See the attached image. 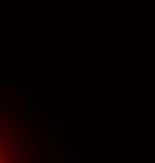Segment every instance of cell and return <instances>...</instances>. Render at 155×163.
Returning a JSON list of instances; mask_svg holds the SVG:
<instances>
[{
  "mask_svg": "<svg viewBox=\"0 0 155 163\" xmlns=\"http://www.w3.org/2000/svg\"><path fill=\"white\" fill-rule=\"evenodd\" d=\"M67 154L63 149L61 138L52 137L50 138V163H64L67 160Z\"/></svg>",
  "mask_w": 155,
  "mask_h": 163,
  "instance_id": "cell-1",
  "label": "cell"
},
{
  "mask_svg": "<svg viewBox=\"0 0 155 163\" xmlns=\"http://www.w3.org/2000/svg\"><path fill=\"white\" fill-rule=\"evenodd\" d=\"M11 147L14 149V152H16V154H19V152H25L27 149H28V146H27V141H25V138H22V137H16V138H14V141H13V144H11Z\"/></svg>",
  "mask_w": 155,
  "mask_h": 163,
  "instance_id": "cell-2",
  "label": "cell"
},
{
  "mask_svg": "<svg viewBox=\"0 0 155 163\" xmlns=\"http://www.w3.org/2000/svg\"><path fill=\"white\" fill-rule=\"evenodd\" d=\"M0 163H10V154H8L6 146L3 141L0 144Z\"/></svg>",
  "mask_w": 155,
  "mask_h": 163,
  "instance_id": "cell-3",
  "label": "cell"
},
{
  "mask_svg": "<svg viewBox=\"0 0 155 163\" xmlns=\"http://www.w3.org/2000/svg\"><path fill=\"white\" fill-rule=\"evenodd\" d=\"M6 113H10V108H8V105H5V102L2 101V107H0V115L5 116Z\"/></svg>",
  "mask_w": 155,
  "mask_h": 163,
  "instance_id": "cell-4",
  "label": "cell"
},
{
  "mask_svg": "<svg viewBox=\"0 0 155 163\" xmlns=\"http://www.w3.org/2000/svg\"><path fill=\"white\" fill-rule=\"evenodd\" d=\"M24 113L25 115H31V113H33V108H31L30 105H25L24 107Z\"/></svg>",
  "mask_w": 155,
  "mask_h": 163,
  "instance_id": "cell-5",
  "label": "cell"
}]
</instances>
